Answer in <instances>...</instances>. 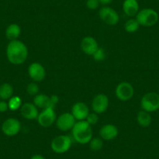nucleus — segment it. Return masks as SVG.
Listing matches in <instances>:
<instances>
[{"label": "nucleus", "instance_id": "nucleus-1", "mask_svg": "<svg viewBox=\"0 0 159 159\" xmlns=\"http://www.w3.org/2000/svg\"><path fill=\"white\" fill-rule=\"evenodd\" d=\"M7 57L9 62L13 65H21L27 60L28 48L20 40L10 41L7 47Z\"/></svg>", "mask_w": 159, "mask_h": 159}, {"label": "nucleus", "instance_id": "nucleus-2", "mask_svg": "<svg viewBox=\"0 0 159 159\" xmlns=\"http://www.w3.org/2000/svg\"><path fill=\"white\" fill-rule=\"evenodd\" d=\"M71 131L73 140L80 144L89 143L93 138L92 127L86 120L76 121Z\"/></svg>", "mask_w": 159, "mask_h": 159}, {"label": "nucleus", "instance_id": "nucleus-3", "mask_svg": "<svg viewBox=\"0 0 159 159\" xmlns=\"http://www.w3.org/2000/svg\"><path fill=\"white\" fill-rule=\"evenodd\" d=\"M136 19L139 24L143 27H152L155 25L159 19L157 11L151 8H144L139 10L136 16Z\"/></svg>", "mask_w": 159, "mask_h": 159}, {"label": "nucleus", "instance_id": "nucleus-4", "mask_svg": "<svg viewBox=\"0 0 159 159\" xmlns=\"http://www.w3.org/2000/svg\"><path fill=\"white\" fill-rule=\"evenodd\" d=\"M142 110L148 112H154L159 109V93L148 92L142 97L140 100Z\"/></svg>", "mask_w": 159, "mask_h": 159}, {"label": "nucleus", "instance_id": "nucleus-5", "mask_svg": "<svg viewBox=\"0 0 159 159\" xmlns=\"http://www.w3.org/2000/svg\"><path fill=\"white\" fill-rule=\"evenodd\" d=\"M72 138L68 135H59L51 142V148L56 154H64L70 149Z\"/></svg>", "mask_w": 159, "mask_h": 159}, {"label": "nucleus", "instance_id": "nucleus-6", "mask_svg": "<svg viewBox=\"0 0 159 159\" xmlns=\"http://www.w3.org/2000/svg\"><path fill=\"white\" fill-rule=\"evenodd\" d=\"M98 15L100 19L107 25L115 26L119 21V15L117 11L108 6H104L102 7L99 10Z\"/></svg>", "mask_w": 159, "mask_h": 159}, {"label": "nucleus", "instance_id": "nucleus-7", "mask_svg": "<svg viewBox=\"0 0 159 159\" xmlns=\"http://www.w3.org/2000/svg\"><path fill=\"white\" fill-rule=\"evenodd\" d=\"M22 125L20 120L15 118H9L2 124V133L7 137H14L21 130Z\"/></svg>", "mask_w": 159, "mask_h": 159}, {"label": "nucleus", "instance_id": "nucleus-8", "mask_svg": "<svg viewBox=\"0 0 159 159\" xmlns=\"http://www.w3.org/2000/svg\"><path fill=\"white\" fill-rule=\"evenodd\" d=\"M115 94L119 100L122 102H127L134 97V88L131 84L128 82H122L117 85Z\"/></svg>", "mask_w": 159, "mask_h": 159}, {"label": "nucleus", "instance_id": "nucleus-9", "mask_svg": "<svg viewBox=\"0 0 159 159\" xmlns=\"http://www.w3.org/2000/svg\"><path fill=\"white\" fill-rule=\"evenodd\" d=\"M56 114L54 108H47L42 109V112H40L37 119L38 124L42 127H49L52 126L56 121Z\"/></svg>", "mask_w": 159, "mask_h": 159}, {"label": "nucleus", "instance_id": "nucleus-10", "mask_svg": "<svg viewBox=\"0 0 159 159\" xmlns=\"http://www.w3.org/2000/svg\"><path fill=\"white\" fill-rule=\"evenodd\" d=\"M76 120L71 112H65L61 114L56 119V124L58 129L61 131H69L73 129Z\"/></svg>", "mask_w": 159, "mask_h": 159}, {"label": "nucleus", "instance_id": "nucleus-11", "mask_svg": "<svg viewBox=\"0 0 159 159\" xmlns=\"http://www.w3.org/2000/svg\"><path fill=\"white\" fill-rule=\"evenodd\" d=\"M109 105V99L108 96L104 94H98L93 98L91 102V108L94 112L102 114L107 111Z\"/></svg>", "mask_w": 159, "mask_h": 159}, {"label": "nucleus", "instance_id": "nucleus-12", "mask_svg": "<svg viewBox=\"0 0 159 159\" xmlns=\"http://www.w3.org/2000/svg\"><path fill=\"white\" fill-rule=\"evenodd\" d=\"M28 75L34 82H41L45 78L46 71L43 66L39 62H33L28 66Z\"/></svg>", "mask_w": 159, "mask_h": 159}, {"label": "nucleus", "instance_id": "nucleus-13", "mask_svg": "<svg viewBox=\"0 0 159 159\" xmlns=\"http://www.w3.org/2000/svg\"><path fill=\"white\" fill-rule=\"evenodd\" d=\"M71 113L76 121H81V120H86L90 113V110L84 102H76L72 107Z\"/></svg>", "mask_w": 159, "mask_h": 159}, {"label": "nucleus", "instance_id": "nucleus-14", "mask_svg": "<svg viewBox=\"0 0 159 159\" xmlns=\"http://www.w3.org/2000/svg\"><path fill=\"white\" fill-rule=\"evenodd\" d=\"M98 44L95 38L91 36H86L80 42V48L83 52L88 56H93L96 50L98 48Z\"/></svg>", "mask_w": 159, "mask_h": 159}, {"label": "nucleus", "instance_id": "nucleus-15", "mask_svg": "<svg viewBox=\"0 0 159 159\" xmlns=\"http://www.w3.org/2000/svg\"><path fill=\"white\" fill-rule=\"evenodd\" d=\"M20 110L21 116L27 120L37 119L39 115L38 108L35 106L34 104L30 103V102H26L23 104Z\"/></svg>", "mask_w": 159, "mask_h": 159}, {"label": "nucleus", "instance_id": "nucleus-16", "mask_svg": "<svg viewBox=\"0 0 159 159\" xmlns=\"http://www.w3.org/2000/svg\"><path fill=\"white\" fill-rule=\"evenodd\" d=\"M119 134V129L117 126L113 124L104 125L99 131L100 137L103 140H111L116 138Z\"/></svg>", "mask_w": 159, "mask_h": 159}, {"label": "nucleus", "instance_id": "nucleus-17", "mask_svg": "<svg viewBox=\"0 0 159 159\" xmlns=\"http://www.w3.org/2000/svg\"><path fill=\"white\" fill-rule=\"evenodd\" d=\"M123 10L129 17H134L137 16L140 10L137 0H124L123 3Z\"/></svg>", "mask_w": 159, "mask_h": 159}, {"label": "nucleus", "instance_id": "nucleus-18", "mask_svg": "<svg viewBox=\"0 0 159 159\" xmlns=\"http://www.w3.org/2000/svg\"><path fill=\"white\" fill-rule=\"evenodd\" d=\"M33 103L37 108L45 109L47 108H54L56 105L52 103L51 98L44 94H38L34 98Z\"/></svg>", "mask_w": 159, "mask_h": 159}, {"label": "nucleus", "instance_id": "nucleus-19", "mask_svg": "<svg viewBox=\"0 0 159 159\" xmlns=\"http://www.w3.org/2000/svg\"><path fill=\"white\" fill-rule=\"evenodd\" d=\"M6 36L7 39L10 41H14V40H18L21 34V28L18 24H11L7 27L6 29Z\"/></svg>", "mask_w": 159, "mask_h": 159}, {"label": "nucleus", "instance_id": "nucleus-20", "mask_svg": "<svg viewBox=\"0 0 159 159\" xmlns=\"http://www.w3.org/2000/svg\"><path fill=\"white\" fill-rule=\"evenodd\" d=\"M137 121L142 127H148L151 126L152 123V118L150 112H148L144 110H141L137 113Z\"/></svg>", "mask_w": 159, "mask_h": 159}, {"label": "nucleus", "instance_id": "nucleus-21", "mask_svg": "<svg viewBox=\"0 0 159 159\" xmlns=\"http://www.w3.org/2000/svg\"><path fill=\"white\" fill-rule=\"evenodd\" d=\"M13 96V88L10 84L4 83L0 85V99L8 101Z\"/></svg>", "mask_w": 159, "mask_h": 159}, {"label": "nucleus", "instance_id": "nucleus-22", "mask_svg": "<svg viewBox=\"0 0 159 159\" xmlns=\"http://www.w3.org/2000/svg\"><path fill=\"white\" fill-rule=\"evenodd\" d=\"M140 25L136 18H130L125 23L124 28L127 33H135L140 28Z\"/></svg>", "mask_w": 159, "mask_h": 159}, {"label": "nucleus", "instance_id": "nucleus-23", "mask_svg": "<svg viewBox=\"0 0 159 159\" xmlns=\"http://www.w3.org/2000/svg\"><path fill=\"white\" fill-rule=\"evenodd\" d=\"M22 100L19 96H13L8 100L9 109L11 111H16L22 106Z\"/></svg>", "mask_w": 159, "mask_h": 159}, {"label": "nucleus", "instance_id": "nucleus-24", "mask_svg": "<svg viewBox=\"0 0 159 159\" xmlns=\"http://www.w3.org/2000/svg\"><path fill=\"white\" fill-rule=\"evenodd\" d=\"M104 146V141L101 137H93L89 142V147L91 150L94 151H98L102 149Z\"/></svg>", "mask_w": 159, "mask_h": 159}, {"label": "nucleus", "instance_id": "nucleus-25", "mask_svg": "<svg viewBox=\"0 0 159 159\" xmlns=\"http://www.w3.org/2000/svg\"><path fill=\"white\" fill-rule=\"evenodd\" d=\"M27 92L31 96H35L39 93V87L37 84V82H31L27 84Z\"/></svg>", "mask_w": 159, "mask_h": 159}, {"label": "nucleus", "instance_id": "nucleus-26", "mask_svg": "<svg viewBox=\"0 0 159 159\" xmlns=\"http://www.w3.org/2000/svg\"><path fill=\"white\" fill-rule=\"evenodd\" d=\"M93 57L94 59L97 62H102L106 57V53H105V49L103 48H100L98 47L97 50L95 51V52L93 54Z\"/></svg>", "mask_w": 159, "mask_h": 159}, {"label": "nucleus", "instance_id": "nucleus-27", "mask_svg": "<svg viewBox=\"0 0 159 159\" xmlns=\"http://www.w3.org/2000/svg\"><path fill=\"white\" fill-rule=\"evenodd\" d=\"M86 121L91 125V126H94V125H96L98 123V122L99 121V117L98 114L95 112L89 113V115L88 116L86 119Z\"/></svg>", "mask_w": 159, "mask_h": 159}, {"label": "nucleus", "instance_id": "nucleus-28", "mask_svg": "<svg viewBox=\"0 0 159 159\" xmlns=\"http://www.w3.org/2000/svg\"><path fill=\"white\" fill-rule=\"evenodd\" d=\"M100 2L99 0H87L86 6L88 9L91 10H95L100 6Z\"/></svg>", "mask_w": 159, "mask_h": 159}, {"label": "nucleus", "instance_id": "nucleus-29", "mask_svg": "<svg viewBox=\"0 0 159 159\" xmlns=\"http://www.w3.org/2000/svg\"><path fill=\"white\" fill-rule=\"evenodd\" d=\"M9 110L8 102L7 101H0V112H6Z\"/></svg>", "mask_w": 159, "mask_h": 159}, {"label": "nucleus", "instance_id": "nucleus-30", "mask_svg": "<svg viewBox=\"0 0 159 159\" xmlns=\"http://www.w3.org/2000/svg\"><path fill=\"white\" fill-rule=\"evenodd\" d=\"M51 100H52V103L54 104L55 105H56V104L58 103V102H59V97H58V96H56V95H52V96H51Z\"/></svg>", "mask_w": 159, "mask_h": 159}, {"label": "nucleus", "instance_id": "nucleus-31", "mask_svg": "<svg viewBox=\"0 0 159 159\" xmlns=\"http://www.w3.org/2000/svg\"><path fill=\"white\" fill-rule=\"evenodd\" d=\"M113 0H99V2H100L101 4L104 6H107V5H109L110 3L112 2Z\"/></svg>", "mask_w": 159, "mask_h": 159}, {"label": "nucleus", "instance_id": "nucleus-32", "mask_svg": "<svg viewBox=\"0 0 159 159\" xmlns=\"http://www.w3.org/2000/svg\"><path fill=\"white\" fill-rule=\"evenodd\" d=\"M30 159H46L44 156L41 155V154H34L32 156Z\"/></svg>", "mask_w": 159, "mask_h": 159}, {"label": "nucleus", "instance_id": "nucleus-33", "mask_svg": "<svg viewBox=\"0 0 159 159\" xmlns=\"http://www.w3.org/2000/svg\"><path fill=\"white\" fill-rule=\"evenodd\" d=\"M158 93H159V91H158Z\"/></svg>", "mask_w": 159, "mask_h": 159}]
</instances>
